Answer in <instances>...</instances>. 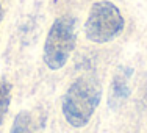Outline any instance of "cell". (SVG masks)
Listing matches in <instances>:
<instances>
[{
	"instance_id": "6da1fadb",
	"label": "cell",
	"mask_w": 147,
	"mask_h": 133,
	"mask_svg": "<svg viewBox=\"0 0 147 133\" xmlns=\"http://www.w3.org/2000/svg\"><path fill=\"white\" fill-rule=\"evenodd\" d=\"M102 97V88L92 75H82L74 80L61 100L66 121L75 128H82L91 121Z\"/></svg>"
},
{
	"instance_id": "7a4b0ae2",
	"label": "cell",
	"mask_w": 147,
	"mask_h": 133,
	"mask_svg": "<svg viewBox=\"0 0 147 133\" xmlns=\"http://www.w3.org/2000/svg\"><path fill=\"white\" fill-rule=\"evenodd\" d=\"M75 20L71 16L55 19L44 43V63L50 71H58L67 63L75 49Z\"/></svg>"
},
{
	"instance_id": "3957f363",
	"label": "cell",
	"mask_w": 147,
	"mask_h": 133,
	"mask_svg": "<svg viewBox=\"0 0 147 133\" xmlns=\"http://www.w3.org/2000/svg\"><path fill=\"white\" fill-rule=\"evenodd\" d=\"M125 27L124 16L113 2L100 0L89 9L85 24V34L91 43L105 44L114 39Z\"/></svg>"
},
{
	"instance_id": "277c9868",
	"label": "cell",
	"mask_w": 147,
	"mask_h": 133,
	"mask_svg": "<svg viewBox=\"0 0 147 133\" xmlns=\"http://www.w3.org/2000/svg\"><path fill=\"white\" fill-rule=\"evenodd\" d=\"M133 74L131 68H119L114 74L110 86V96H108V107L111 110H119L131 94L130 88V77Z\"/></svg>"
},
{
	"instance_id": "5b68a950",
	"label": "cell",
	"mask_w": 147,
	"mask_h": 133,
	"mask_svg": "<svg viewBox=\"0 0 147 133\" xmlns=\"http://www.w3.org/2000/svg\"><path fill=\"white\" fill-rule=\"evenodd\" d=\"M36 121L30 111H20L13 121V127L9 133H36Z\"/></svg>"
},
{
	"instance_id": "8992f818",
	"label": "cell",
	"mask_w": 147,
	"mask_h": 133,
	"mask_svg": "<svg viewBox=\"0 0 147 133\" xmlns=\"http://www.w3.org/2000/svg\"><path fill=\"white\" fill-rule=\"evenodd\" d=\"M11 103V83L8 80H0V125L5 121V116Z\"/></svg>"
},
{
	"instance_id": "52a82bcc",
	"label": "cell",
	"mask_w": 147,
	"mask_h": 133,
	"mask_svg": "<svg viewBox=\"0 0 147 133\" xmlns=\"http://www.w3.org/2000/svg\"><path fill=\"white\" fill-rule=\"evenodd\" d=\"M2 20H3V8H2V3H0V25H2Z\"/></svg>"
}]
</instances>
